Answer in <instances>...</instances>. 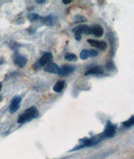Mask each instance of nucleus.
<instances>
[{"label": "nucleus", "instance_id": "nucleus-25", "mask_svg": "<svg viewBox=\"0 0 134 159\" xmlns=\"http://www.w3.org/2000/svg\"><path fill=\"white\" fill-rule=\"evenodd\" d=\"M0 101H1V96H0Z\"/></svg>", "mask_w": 134, "mask_h": 159}, {"label": "nucleus", "instance_id": "nucleus-18", "mask_svg": "<svg viewBox=\"0 0 134 159\" xmlns=\"http://www.w3.org/2000/svg\"><path fill=\"white\" fill-rule=\"evenodd\" d=\"M28 19H29V20H30V22H35V21H36V20H38V19H39V16L37 14L32 13V14H29Z\"/></svg>", "mask_w": 134, "mask_h": 159}, {"label": "nucleus", "instance_id": "nucleus-6", "mask_svg": "<svg viewBox=\"0 0 134 159\" xmlns=\"http://www.w3.org/2000/svg\"><path fill=\"white\" fill-rule=\"evenodd\" d=\"M39 19H40L41 22L46 26H53L58 21L57 17L54 14H49V15H47L45 17H40Z\"/></svg>", "mask_w": 134, "mask_h": 159}, {"label": "nucleus", "instance_id": "nucleus-14", "mask_svg": "<svg viewBox=\"0 0 134 159\" xmlns=\"http://www.w3.org/2000/svg\"><path fill=\"white\" fill-rule=\"evenodd\" d=\"M65 85H66L65 80H58L57 82L55 83V85H54V87H53V91L56 92V93H60V92L63 91Z\"/></svg>", "mask_w": 134, "mask_h": 159}, {"label": "nucleus", "instance_id": "nucleus-3", "mask_svg": "<svg viewBox=\"0 0 134 159\" xmlns=\"http://www.w3.org/2000/svg\"><path fill=\"white\" fill-rule=\"evenodd\" d=\"M73 32L75 33V38L76 39L77 41H79L81 39V34H91V30L90 27L87 26V25H78L76 28H75L73 30Z\"/></svg>", "mask_w": 134, "mask_h": 159}, {"label": "nucleus", "instance_id": "nucleus-21", "mask_svg": "<svg viewBox=\"0 0 134 159\" xmlns=\"http://www.w3.org/2000/svg\"><path fill=\"white\" fill-rule=\"evenodd\" d=\"M113 67H114V65H113L112 62H108V63H107V68L108 69V70H112V69H113Z\"/></svg>", "mask_w": 134, "mask_h": 159}, {"label": "nucleus", "instance_id": "nucleus-8", "mask_svg": "<svg viewBox=\"0 0 134 159\" xmlns=\"http://www.w3.org/2000/svg\"><path fill=\"white\" fill-rule=\"evenodd\" d=\"M76 70V67L73 66H67V65H65V66H62L59 69V71H58V75L60 76H67L70 74H71L72 72L75 71Z\"/></svg>", "mask_w": 134, "mask_h": 159}, {"label": "nucleus", "instance_id": "nucleus-9", "mask_svg": "<svg viewBox=\"0 0 134 159\" xmlns=\"http://www.w3.org/2000/svg\"><path fill=\"white\" fill-rule=\"evenodd\" d=\"M27 58L25 57V56H23V55H21L18 52L14 54V62L16 64L17 66H19V68H24L25 65L27 64Z\"/></svg>", "mask_w": 134, "mask_h": 159}, {"label": "nucleus", "instance_id": "nucleus-16", "mask_svg": "<svg viewBox=\"0 0 134 159\" xmlns=\"http://www.w3.org/2000/svg\"><path fill=\"white\" fill-rule=\"evenodd\" d=\"M122 125L125 126V127H127V128H129V127H131V126H133L134 125V116H132L131 117L129 118V120H127V121H123Z\"/></svg>", "mask_w": 134, "mask_h": 159}, {"label": "nucleus", "instance_id": "nucleus-17", "mask_svg": "<svg viewBox=\"0 0 134 159\" xmlns=\"http://www.w3.org/2000/svg\"><path fill=\"white\" fill-rule=\"evenodd\" d=\"M80 57L81 60H86L88 58L90 57L89 56V50L88 49H83L81 54H80Z\"/></svg>", "mask_w": 134, "mask_h": 159}, {"label": "nucleus", "instance_id": "nucleus-19", "mask_svg": "<svg viewBox=\"0 0 134 159\" xmlns=\"http://www.w3.org/2000/svg\"><path fill=\"white\" fill-rule=\"evenodd\" d=\"M74 21L76 23L86 22V19L84 16H82V15H76L74 17Z\"/></svg>", "mask_w": 134, "mask_h": 159}, {"label": "nucleus", "instance_id": "nucleus-15", "mask_svg": "<svg viewBox=\"0 0 134 159\" xmlns=\"http://www.w3.org/2000/svg\"><path fill=\"white\" fill-rule=\"evenodd\" d=\"M65 59L70 62H75V61H77V56L72 53H67L65 55Z\"/></svg>", "mask_w": 134, "mask_h": 159}, {"label": "nucleus", "instance_id": "nucleus-11", "mask_svg": "<svg viewBox=\"0 0 134 159\" xmlns=\"http://www.w3.org/2000/svg\"><path fill=\"white\" fill-rule=\"evenodd\" d=\"M103 68L100 66H95L93 68L90 69V70H86L85 73V75H101L103 74Z\"/></svg>", "mask_w": 134, "mask_h": 159}, {"label": "nucleus", "instance_id": "nucleus-23", "mask_svg": "<svg viewBox=\"0 0 134 159\" xmlns=\"http://www.w3.org/2000/svg\"><path fill=\"white\" fill-rule=\"evenodd\" d=\"M36 3H46V1H39V0H37V1H36Z\"/></svg>", "mask_w": 134, "mask_h": 159}, {"label": "nucleus", "instance_id": "nucleus-13", "mask_svg": "<svg viewBox=\"0 0 134 159\" xmlns=\"http://www.w3.org/2000/svg\"><path fill=\"white\" fill-rule=\"evenodd\" d=\"M91 30V34H93L96 37H101L103 34V29L101 27V25H94L92 27H90Z\"/></svg>", "mask_w": 134, "mask_h": 159}, {"label": "nucleus", "instance_id": "nucleus-12", "mask_svg": "<svg viewBox=\"0 0 134 159\" xmlns=\"http://www.w3.org/2000/svg\"><path fill=\"white\" fill-rule=\"evenodd\" d=\"M60 67L56 65L55 63H49V65H47L46 66H44V71L49 72L51 74H58Z\"/></svg>", "mask_w": 134, "mask_h": 159}, {"label": "nucleus", "instance_id": "nucleus-2", "mask_svg": "<svg viewBox=\"0 0 134 159\" xmlns=\"http://www.w3.org/2000/svg\"><path fill=\"white\" fill-rule=\"evenodd\" d=\"M53 59V55L50 52H46L44 53V55H42L40 57V59L37 62H36L35 65H34V69L35 70H38L41 67H44V66H46L47 65H49V63H51Z\"/></svg>", "mask_w": 134, "mask_h": 159}, {"label": "nucleus", "instance_id": "nucleus-22", "mask_svg": "<svg viewBox=\"0 0 134 159\" xmlns=\"http://www.w3.org/2000/svg\"><path fill=\"white\" fill-rule=\"evenodd\" d=\"M72 3V1L71 0H63V3H65V4H68V3Z\"/></svg>", "mask_w": 134, "mask_h": 159}, {"label": "nucleus", "instance_id": "nucleus-24", "mask_svg": "<svg viewBox=\"0 0 134 159\" xmlns=\"http://www.w3.org/2000/svg\"><path fill=\"white\" fill-rule=\"evenodd\" d=\"M1 89H2V83L0 82V91H1Z\"/></svg>", "mask_w": 134, "mask_h": 159}, {"label": "nucleus", "instance_id": "nucleus-10", "mask_svg": "<svg viewBox=\"0 0 134 159\" xmlns=\"http://www.w3.org/2000/svg\"><path fill=\"white\" fill-rule=\"evenodd\" d=\"M87 42L91 46L95 47L96 49H101V50H105V49H107V44L105 41L96 40V39H88Z\"/></svg>", "mask_w": 134, "mask_h": 159}, {"label": "nucleus", "instance_id": "nucleus-1", "mask_svg": "<svg viewBox=\"0 0 134 159\" xmlns=\"http://www.w3.org/2000/svg\"><path fill=\"white\" fill-rule=\"evenodd\" d=\"M39 116V111L35 107H31L28 108L19 116L18 118V123L24 124L26 122H30L34 119Z\"/></svg>", "mask_w": 134, "mask_h": 159}, {"label": "nucleus", "instance_id": "nucleus-5", "mask_svg": "<svg viewBox=\"0 0 134 159\" xmlns=\"http://www.w3.org/2000/svg\"><path fill=\"white\" fill-rule=\"evenodd\" d=\"M21 101H22V97L19 96H14V98L12 99L11 102H10V106H9V111H10V112L14 113L19 110Z\"/></svg>", "mask_w": 134, "mask_h": 159}, {"label": "nucleus", "instance_id": "nucleus-4", "mask_svg": "<svg viewBox=\"0 0 134 159\" xmlns=\"http://www.w3.org/2000/svg\"><path fill=\"white\" fill-rule=\"evenodd\" d=\"M116 133H117V126L114 124H112L111 121H107L106 128L102 133L104 138H112L115 136Z\"/></svg>", "mask_w": 134, "mask_h": 159}, {"label": "nucleus", "instance_id": "nucleus-20", "mask_svg": "<svg viewBox=\"0 0 134 159\" xmlns=\"http://www.w3.org/2000/svg\"><path fill=\"white\" fill-rule=\"evenodd\" d=\"M97 55H98V52L96 50H95V49H90L89 50V56L90 57H95Z\"/></svg>", "mask_w": 134, "mask_h": 159}, {"label": "nucleus", "instance_id": "nucleus-7", "mask_svg": "<svg viewBox=\"0 0 134 159\" xmlns=\"http://www.w3.org/2000/svg\"><path fill=\"white\" fill-rule=\"evenodd\" d=\"M106 37L111 44V53H112V56H113L117 49V39H116L115 34L113 32H109L106 35Z\"/></svg>", "mask_w": 134, "mask_h": 159}]
</instances>
